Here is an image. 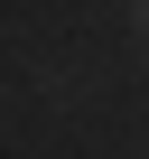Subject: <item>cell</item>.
Instances as JSON below:
<instances>
[{"label": "cell", "mask_w": 149, "mask_h": 159, "mask_svg": "<svg viewBox=\"0 0 149 159\" xmlns=\"http://www.w3.org/2000/svg\"><path fill=\"white\" fill-rule=\"evenodd\" d=\"M140 28H149V0H140Z\"/></svg>", "instance_id": "cell-1"}]
</instances>
